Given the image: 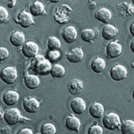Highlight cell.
<instances>
[{"label":"cell","mask_w":134,"mask_h":134,"mask_svg":"<svg viewBox=\"0 0 134 134\" xmlns=\"http://www.w3.org/2000/svg\"><path fill=\"white\" fill-rule=\"evenodd\" d=\"M52 68V63L40 54H38L36 58L31 60L29 66V69L34 72V75H46L50 74Z\"/></svg>","instance_id":"1"},{"label":"cell","mask_w":134,"mask_h":134,"mask_svg":"<svg viewBox=\"0 0 134 134\" xmlns=\"http://www.w3.org/2000/svg\"><path fill=\"white\" fill-rule=\"evenodd\" d=\"M72 9L69 5L63 4L55 8L54 13V19L59 24H66L69 22Z\"/></svg>","instance_id":"2"},{"label":"cell","mask_w":134,"mask_h":134,"mask_svg":"<svg viewBox=\"0 0 134 134\" xmlns=\"http://www.w3.org/2000/svg\"><path fill=\"white\" fill-rule=\"evenodd\" d=\"M17 77H18V73L16 68L12 66L5 67L4 69H2L0 73L1 81L8 85H11L14 83Z\"/></svg>","instance_id":"3"},{"label":"cell","mask_w":134,"mask_h":134,"mask_svg":"<svg viewBox=\"0 0 134 134\" xmlns=\"http://www.w3.org/2000/svg\"><path fill=\"white\" fill-rule=\"evenodd\" d=\"M102 124L104 128L108 130H115L119 127L121 119L118 114L113 112L107 113L102 119Z\"/></svg>","instance_id":"4"},{"label":"cell","mask_w":134,"mask_h":134,"mask_svg":"<svg viewBox=\"0 0 134 134\" xmlns=\"http://www.w3.org/2000/svg\"><path fill=\"white\" fill-rule=\"evenodd\" d=\"M39 51L40 48L38 45L31 40L25 42L21 48L22 54L25 58H31V59L36 58L38 55Z\"/></svg>","instance_id":"5"},{"label":"cell","mask_w":134,"mask_h":134,"mask_svg":"<svg viewBox=\"0 0 134 134\" xmlns=\"http://www.w3.org/2000/svg\"><path fill=\"white\" fill-rule=\"evenodd\" d=\"M23 116L17 108H10L9 110H6L4 115V121L9 125H15L19 122H22Z\"/></svg>","instance_id":"6"},{"label":"cell","mask_w":134,"mask_h":134,"mask_svg":"<svg viewBox=\"0 0 134 134\" xmlns=\"http://www.w3.org/2000/svg\"><path fill=\"white\" fill-rule=\"evenodd\" d=\"M127 69L126 67L121 64H117L110 69V77L114 81H121L127 78Z\"/></svg>","instance_id":"7"},{"label":"cell","mask_w":134,"mask_h":134,"mask_svg":"<svg viewBox=\"0 0 134 134\" xmlns=\"http://www.w3.org/2000/svg\"><path fill=\"white\" fill-rule=\"evenodd\" d=\"M16 22L23 29H28L31 25H34L33 16L30 12H27L25 10L18 14Z\"/></svg>","instance_id":"8"},{"label":"cell","mask_w":134,"mask_h":134,"mask_svg":"<svg viewBox=\"0 0 134 134\" xmlns=\"http://www.w3.org/2000/svg\"><path fill=\"white\" fill-rule=\"evenodd\" d=\"M122 46L118 41H113L108 43L106 46L107 57L110 59L119 58L122 54Z\"/></svg>","instance_id":"9"},{"label":"cell","mask_w":134,"mask_h":134,"mask_svg":"<svg viewBox=\"0 0 134 134\" xmlns=\"http://www.w3.org/2000/svg\"><path fill=\"white\" fill-rule=\"evenodd\" d=\"M23 107L29 113H35L40 110V102L34 97L25 98L23 100Z\"/></svg>","instance_id":"10"},{"label":"cell","mask_w":134,"mask_h":134,"mask_svg":"<svg viewBox=\"0 0 134 134\" xmlns=\"http://www.w3.org/2000/svg\"><path fill=\"white\" fill-rule=\"evenodd\" d=\"M83 82L78 78H73L67 83V90L73 96L80 95L83 90Z\"/></svg>","instance_id":"11"},{"label":"cell","mask_w":134,"mask_h":134,"mask_svg":"<svg viewBox=\"0 0 134 134\" xmlns=\"http://www.w3.org/2000/svg\"><path fill=\"white\" fill-rule=\"evenodd\" d=\"M61 37L66 43L70 44L74 43L76 41L77 38V31L75 29V27L72 25L66 26L62 30Z\"/></svg>","instance_id":"12"},{"label":"cell","mask_w":134,"mask_h":134,"mask_svg":"<svg viewBox=\"0 0 134 134\" xmlns=\"http://www.w3.org/2000/svg\"><path fill=\"white\" fill-rule=\"evenodd\" d=\"M70 108L74 113L81 115L86 110V104L82 98L77 97L72 99L70 102Z\"/></svg>","instance_id":"13"},{"label":"cell","mask_w":134,"mask_h":134,"mask_svg":"<svg viewBox=\"0 0 134 134\" xmlns=\"http://www.w3.org/2000/svg\"><path fill=\"white\" fill-rule=\"evenodd\" d=\"M67 60L72 63H77L82 61L84 58V52L81 48H75L69 52L66 53Z\"/></svg>","instance_id":"14"},{"label":"cell","mask_w":134,"mask_h":134,"mask_svg":"<svg viewBox=\"0 0 134 134\" xmlns=\"http://www.w3.org/2000/svg\"><path fill=\"white\" fill-rule=\"evenodd\" d=\"M19 100V94L15 90H9L2 95V101L6 106H14Z\"/></svg>","instance_id":"15"},{"label":"cell","mask_w":134,"mask_h":134,"mask_svg":"<svg viewBox=\"0 0 134 134\" xmlns=\"http://www.w3.org/2000/svg\"><path fill=\"white\" fill-rule=\"evenodd\" d=\"M119 15L122 17H127L133 14L134 6L133 3H130L127 2H122L119 3L116 6Z\"/></svg>","instance_id":"16"},{"label":"cell","mask_w":134,"mask_h":134,"mask_svg":"<svg viewBox=\"0 0 134 134\" xmlns=\"http://www.w3.org/2000/svg\"><path fill=\"white\" fill-rule=\"evenodd\" d=\"M119 29L111 24H106L101 31V35L106 40H112L119 34Z\"/></svg>","instance_id":"17"},{"label":"cell","mask_w":134,"mask_h":134,"mask_svg":"<svg viewBox=\"0 0 134 134\" xmlns=\"http://www.w3.org/2000/svg\"><path fill=\"white\" fill-rule=\"evenodd\" d=\"M112 12L106 8H101L100 9L97 10L94 14L95 19L104 24H107L110 22L112 19Z\"/></svg>","instance_id":"18"},{"label":"cell","mask_w":134,"mask_h":134,"mask_svg":"<svg viewBox=\"0 0 134 134\" xmlns=\"http://www.w3.org/2000/svg\"><path fill=\"white\" fill-rule=\"evenodd\" d=\"M9 42L14 47L23 46L25 43L24 33L19 31H15L14 32H12L10 35Z\"/></svg>","instance_id":"19"},{"label":"cell","mask_w":134,"mask_h":134,"mask_svg":"<svg viewBox=\"0 0 134 134\" xmlns=\"http://www.w3.org/2000/svg\"><path fill=\"white\" fill-rule=\"evenodd\" d=\"M99 37V30L97 29H86L82 30L81 37L82 40L87 43H92L93 40Z\"/></svg>","instance_id":"20"},{"label":"cell","mask_w":134,"mask_h":134,"mask_svg":"<svg viewBox=\"0 0 134 134\" xmlns=\"http://www.w3.org/2000/svg\"><path fill=\"white\" fill-rule=\"evenodd\" d=\"M104 107L99 102L92 103L89 108V113L94 119H100L104 114Z\"/></svg>","instance_id":"21"},{"label":"cell","mask_w":134,"mask_h":134,"mask_svg":"<svg viewBox=\"0 0 134 134\" xmlns=\"http://www.w3.org/2000/svg\"><path fill=\"white\" fill-rule=\"evenodd\" d=\"M30 13L33 16H38L40 15H47L45 6L40 1H34L29 6Z\"/></svg>","instance_id":"22"},{"label":"cell","mask_w":134,"mask_h":134,"mask_svg":"<svg viewBox=\"0 0 134 134\" xmlns=\"http://www.w3.org/2000/svg\"><path fill=\"white\" fill-rule=\"evenodd\" d=\"M24 84L29 90H34L38 88L40 80L37 75H26L24 76Z\"/></svg>","instance_id":"23"},{"label":"cell","mask_w":134,"mask_h":134,"mask_svg":"<svg viewBox=\"0 0 134 134\" xmlns=\"http://www.w3.org/2000/svg\"><path fill=\"white\" fill-rule=\"evenodd\" d=\"M65 125L67 129L75 132H78L81 128V123L79 119H77L75 115H69L66 119L65 121Z\"/></svg>","instance_id":"24"},{"label":"cell","mask_w":134,"mask_h":134,"mask_svg":"<svg viewBox=\"0 0 134 134\" xmlns=\"http://www.w3.org/2000/svg\"><path fill=\"white\" fill-rule=\"evenodd\" d=\"M91 69L96 74H100L104 71L106 68V62L104 59L97 57L91 62Z\"/></svg>","instance_id":"25"},{"label":"cell","mask_w":134,"mask_h":134,"mask_svg":"<svg viewBox=\"0 0 134 134\" xmlns=\"http://www.w3.org/2000/svg\"><path fill=\"white\" fill-rule=\"evenodd\" d=\"M51 76L54 78H60L66 75V69L60 64H54L50 72Z\"/></svg>","instance_id":"26"},{"label":"cell","mask_w":134,"mask_h":134,"mask_svg":"<svg viewBox=\"0 0 134 134\" xmlns=\"http://www.w3.org/2000/svg\"><path fill=\"white\" fill-rule=\"evenodd\" d=\"M47 48L48 51H58L61 48V42L56 37H48Z\"/></svg>","instance_id":"27"},{"label":"cell","mask_w":134,"mask_h":134,"mask_svg":"<svg viewBox=\"0 0 134 134\" xmlns=\"http://www.w3.org/2000/svg\"><path fill=\"white\" fill-rule=\"evenodd\" d=\"M122 134H134V121L130 119L125 120L121 126Z\"/></svg>","instance_id":"28"},{"label":"cell","mask_w":134,"mask_h":134,"mask_svg":"<svg viewBox=\"0 0 134 134\" xmlns=\"http://www.w3.org/2000/svg\"><path fill=\"white\" fill-rule=\"evenodd\" d=\"M40 133L42 134H56L57 128L52 123H45L41 126Z\"/></svg>","instance_id":"29"},{"label":"cell","mask_w":134,"mask_h":134,"mask_svg":"<svg viewBox=\"0 0 134 134\" xmlns=\"http://www.w3.org/2000/svg\"><path fill=\"white\" fill-rule=\"evenodd\" d=\"M10 19L9 13L8 10L3 6L0 7V23H7Z\"/></svg>","instance_id":"30"},{"label":"cell","mask_w":134,"mask_h":134,"mask_svg":"<svg viewBox=\"0 0 134 134\" xmlns=\"http://www.w3.org/2000/svg\"><path fill=\"white\" fill-rule=\"evenodd\" d=\"M47 57L50 62H54L60 58V52L59 51H48L47 52Z\"/></svg>","instance_id":"31"},{"label":"cell","mask_w":134,"mask_h":134,"mask_svg":"<svg viewBox=\"0 0 134 134\" xmlns=\"http://www.w3.org/2000/svg\"><path fill=\"white\" fill-rule=\"evenodd\" d=\"M103 128L100 127V125H95L91 126L89 130H88V134H103Z\"/></svg>","instance_id":"32"},{"label":"cell","mask_w":134,"mask_h":134,"mask_svg":"<svg viewBox=\"0 0 134 134\" xmlns=\"http://www.w3.org/2000/svg\"><path fill=\"white\" fill-rule=\"evenodd\" d=\"M10 53L8 49H7L5 47H1L0 48V60L4 61L6 59L9 58Z\"/></svg>","instance_id":"33"},{"label":"cell","mask_w":134,"mask_h":134,"mask_svg":"<svg viewBox=\"0 0 134 134\" xmlns=\"http://www.w3.org/2000/svg\"><path fill=\"white\" fill-rule=\"evenodd\" d=\"M1 133L2 134H12L13 130L11 129L9 126H5L1 128Z\"/></svg>","instance_id":"34"},{"label":"cell","mask_w":134,"mask_h":134,"mask_svg":"<svg viewBox=\"0 0 134 134\" xmlns=\"http://www.w3.org/2000/svg\"><path fill=\"white\" fill-rule=\"evenodd\" d=\"M16 134H34L33 130L28 127H25L23 129H21Z\"/></svg>","instance_id":"35"},{"label":"cell","mask_w":134,"mask_h":134,"mask_svg":"<svg viewBox=\"0 0 134 134\" xmlns=\"http://www.w3.org/2000/svg\"><path fill=\"white\" fill-rule=\"evenodd\" d=\"M87 5L89 6V8H90V9H93V8H96V2L95 1H90V0H89V1H87Z\"/></svg>","instance_id":"36"},{"label":"cell","mask_w":134,"mask_h":134,"mask_svg":"<svg viewBox=\"0 0 134 134\" xmlns=\"http://www.w3.org/2000/svg\"><path fill=\"white\" fill-rule=\"evenodd\" d=\"M16 1H15V0H10V1L8 2V7L9 8H13L15 5H16Z\"/></svg>","instance_id":"37"},{"label":"cell","mask_w":134,"mask_h":134,"mask_svg":"<svg viewBox=\"0 0 134 134\" xmlns=\"http://www.w3.org/2000/svg\"><path fill=\"white\" fill-rule=\"evenodd\" d=\"M130 33L133 37H134V23L130 26Z\"/></svg>","instance_id":"38"},{"label":"cell","mask_w":134,"mask_h":134,"mask_svg":"<svg viewBox=\"0 0 134 134\" xmlns=\"http://www.w3.org/2000/svg\"><path fill=\"white\" fill-rule=\"evenodd\" d=\"M130 49L134 53V39L132 40V41L130 43Z\"/></svg>","instance_id":"39"},{"label":"cell","mask_w":134,"mask_h":134,"mask_svg":"<svg viewBox=\"0 0 134 134\" xmlns=\"http://www.w3.org/2000/svg\"><path fill=\"white\" fill-rule=\"evenodd\" d=\"M0 113H1V119H4L5 113L3 112V110H2V108L0 109Z\"/></svg>","instance_id":"40"},{"label":"cell","mask_w":134,"mask_h":134,"mask_svg":"<svg viewBox=\"0 0 134 134\" xmlns=\"http://www.w3.org/2000/svg\"><path fill=\"white\" fill-rule=\"evenodd\" d=\"M58 2H59L58 0H55V1H52H52H50V2H54V3H57Z\"/></svg>","instance_id":"41"},{"label":"cell","mask_w":134,"mask_h":134,"mask_svg":"<svg viewBox=\"0 0 134 134\" xmlns=\"http://www.w3.org/2000/svg\"><path fill=\"white\" fill-rule=\"evenodd\" d=\"M132 97H133V99L134 100V89L133 90V92H132Z\"/></svg>","instance_id":"42"},{"label":"cell","mask_w":134,"mask_h":134,"mask_svg":"<svg viewBox=\"0 0 134 134\" xmlns=\"http://www.w3.org/2000/svg\"><path fill=\"white\" fill-rule=\"evenodd\" d=\"M131 66H132V68L134 69V62L131 63Z\"/></svg>","instance_id":"43"},{"label":"cell","mask_w":134,"mask_h":134,"mask_svg":"<svg viewBox=\"0 0 134 134\" xmlns=\"http://www.w3.org/2000/svg\"><path fill=\"white\" fill-rule=\"evenodd\" d=\"M132 2V3H133V5H134V0H133V1H132V2Z\"/></svg>","instance_id":"44"},{"label":"cell","mask_w":134,"mask_h":134,"mask_svg":"<svg viewBox=\"0 0 134 134\" xmlns=\"http://www.w3.org/2000/svg\"><path fill=\"white\" fill-rule=\"evenodd\" d=\"M36 134H42V133H36Z\"/></svg>","instance_id":"45"}]
</instances>
